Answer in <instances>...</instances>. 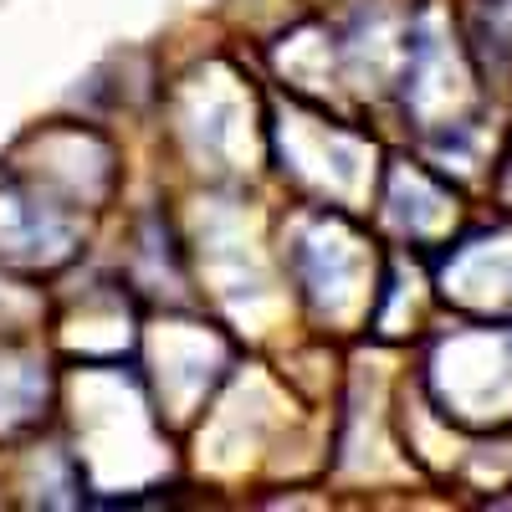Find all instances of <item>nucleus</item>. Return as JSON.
<instances>
[]
</instances>
